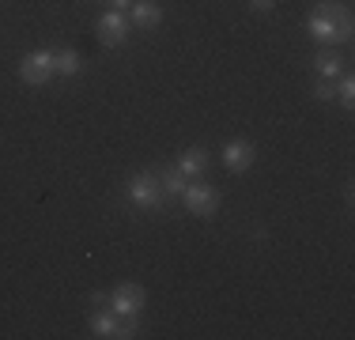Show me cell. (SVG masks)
I'll list each match as a JSON object with an SVG mask.
<instances>
[{
    "mask_svg": "<svg viewBox=\"0 0 355 340\" xmlns=\"http://www.w3.org/2000/svg\"><path fill=\"white\" fill-rule=\"evenodd\" d=\"M91 337H121V318L117 314H91Z\"/></svg>",
    "mask_w": 355,
    "mask_h": 340,
    "instance_id": "30bf717a",
    "label": "cell"
},
{
    "mask_svg": "<svg viewBox=\"0 0 355 340\" xmlns=\"http://www.w3.org/2000/svg\"><path fill=\"white\" fill-rule=\"evenodd\" d=\"M174 167L182 170L189 182H197V178L208 170V151H205V148H189V151H182V159H178Z\"/></svg>",
    "mask_w": 355,
    "mask_h": 340,
    "instance_id": "9c48e42d",
    "label": "cell"
},
{
    "mask_svg": "<svg viewBox=\"0 0 355 340\" xmlns=\"http://www.w3.org/2000/svg\"><path fill=\"white\" fill-rule=\"evenodd\" d=\"M250 4L257 8V12H272V8H276V0H250Z\"/></svg>",
    "mask_w": 355,
    "mask_h": 340,
    "instance_id": "2e32d148",
    "label": "cell"
},
{
    "mask_svg": "<svg viewBox=\"0 0 355 340\" xmlns=\"http://www.w3.org/2000/svg\"><path fill=\"white\" fill-rule=\"evenodd\" d=\"M110 4H114V12H129L132 0H110Z\"/></svg>",
    "mask_w": 355,
    "mask_h": 340,
    "instance_id": "e0dca14e",
    "label": "cell"
},
{
    "mask_svg": "<svg viewBox=\"0 0 355 340\" xmlns=\"http://www.w3.org/2000/svg\"><path fill=\"white\" fill-rule=\"evenodd\" d=\"M306 31H310V38H314V42H321V46H333L336 38H344L340 23H336V15H333V8H318V12L306 19Z\"/></svg>",
    "mask_w": 355,
    "mask_h": 340,
    "instance_id": "5b68a950",
    "label": "cell"
},
{
    "mask_svg": "<svg viewBox=\"0 0 355 340\" xmlns=\"http://www.w3.org/2000/svg\"><path fill=\"white\" fill-rule=\"evenodd\" d=\"M57 76V53L53 49H31L19 61V80L31 83V87H46Z\"/></svg>",
    "mask_w": 355,
    "mask_h": 340,
    "instance_id": "6da1fadb",
    "label": "cell"
},
{
    "mask_svg": "<svg viewBox=\"0 0 355 340\" xmlns=\"http://www.w3.org/2000/svg\"><path fill=\"white\" fill-rule=\"evenodd\" d=\"M336 99V83H321V87H318V102H333Z\"/></svg>",
    "mask_w": 355,
    "mask_h": 340,
    "instance_id": "9a60e30c",
    "label": "cell"
},
{
    "mask_svg": "<svg viewBox=\"0 0 355 340\" xmlns=\"http://www.w3.org/2000/svg\"><path fill=\"white\" fill-rule=\"evenodd\" d=\"M159 185H163L166 201H171V197H182V193H185V185H189V178H185L178 167H166L163 174H159Z\"/></svg>",
    "mask_w": 355,
    "mask_h": 340,
    "instance_id": "8fae6325",
    "label": "cell"
},
{
    "mask_svg": "<svg viewBox=\"0 0 355 340\" xmlns=\"http://www.w3.org/2000/svg\"><path fill=\"white\" fill-rule=\"evenodd\" d=\"M129 23L132 27H159V23H163V8H159V0H132Z\"/></svg>",
    "mask_w": 355,
    "mask_h": 340,
    "instance_id": "ba28073f",
    "label": "cell"
},
{
    "mask_svg": "<svg viewBox=\"0 0 355 340\" xmlns=\"http://www.w3.org/2000/svg\"><path fill=\"white\" fill-rule=\"evenodd\" d=\"M219 159H223V167L231 170V174H242V170L253 167V159H257V151H253L250 140H227L223 151H219Z\"/></svg>",
    "mask_w": 355,
    "mask_h": 340,
    "instance_id": "8992f818",
    "label": "cell"
},
{
    "mask_svg": "<svg viewBox=\"0 0 355 340\" xmlns=\"http://www.w3.org/2000/svg\"><path fill=\"white\" fill-rule=\"evenodd\" d=\"M336 99H340L344 106H352V102H355V80H352V76H344V80L336 83Z\"/></svg>",
    "mask_w": 355,
    "mask_h": 340,
    "instance_id": "5bb4252c",
    "label": "cell"
},
{
    "mask_svg": "<svg viewBox=\"0 0 355 340\" xmlns=\"http://www.w3.org/2000/svg\"><path fill=\"white\" fill-rule=\"evenodd\" d=\"M129 15L125 12H106L103 19H98V42L103 46H121L125 38H129Z\"/></svg>",
    "mask_w": 355,
    "mask_h": 340,
    "instance_id": "52a82bcc",
    "label": "cell"
},
{
    "mask_svg": "<svg viewBox=\"0 0 355 340\" xmlns=\"http://www.w3.org/2000/svg\"><path fill=\"white\" fill-rule=\"evenodd\" d=\"M129 201L137 204L144 212H159L166 204V193L163 185H159V174H148V170H140V174L129 178Z\"/></svg>",
    "mask_w": 355,
    "mask_h": 340,
    "instance_id": "7a4b0ae2",
    "label": "cell"
},
{
    "mask_svg": "<svg viewBox=\"0 0 355 340\" xmlns=\"http://www.w3.org/2000/svg\"><path fill=\"white\" fill-rule=\"evenodd\" d=\"M340 68H344V65H340V57H336L333 49H325V53H318V72L325 76L329 83H336V80H340Z\"/></svg>",
    "mask_w": 355,
    "mask_h": 340,
    "instance_id": "7c38bea8",
    "label": "cell"
},
{
    "mask_svg": "<svg viewBox=\"0 0 355 340\" xmlns=\"http://www.w3.org/2000/svg\"><path fill=\"white\" fill-rule=\"evenodd\" d=\"M106 299H110V310H114L117 318H137L144 310V287L140 284H121V287H114Z\"/></svg>",
    "mask_w": 355,
    "mask_h": 340,
    "instance_id": "277c9868",
    "label": "cell"
},
{
    "mask_svg": "<svg viewBox=\"0 0 355 340\" xmlns=\"http://www.w3.org/2000/svg\"><path fill=\"white\" fill-rule=\"evenodd\" d=\"M83 68V57L76 53V49H61V53H57V72L61 76H76Z\"/></svg>",
    "mask_w": 355,
    "mask_h": 340,
    "instance_id": "4fadbf2b",
    "label": "cell"
},
{
    "mask_svg": "<svg viewBox=\"0 0 355 340\" xmlns=\"http://www.w3.org/2000/svg\"><path fill=\"white\" fill-rule=\"evenodd\" d=\"M182 201H185V212H193V216H200V219L216 216V208H219V193L212 189V185H200V182L185 185Z\"/></svg>",
    "mask_w": 355,
    "mask_h": 340,
    "instance_id": "3957f363",
    "label": "cell"
}]
</instances>
